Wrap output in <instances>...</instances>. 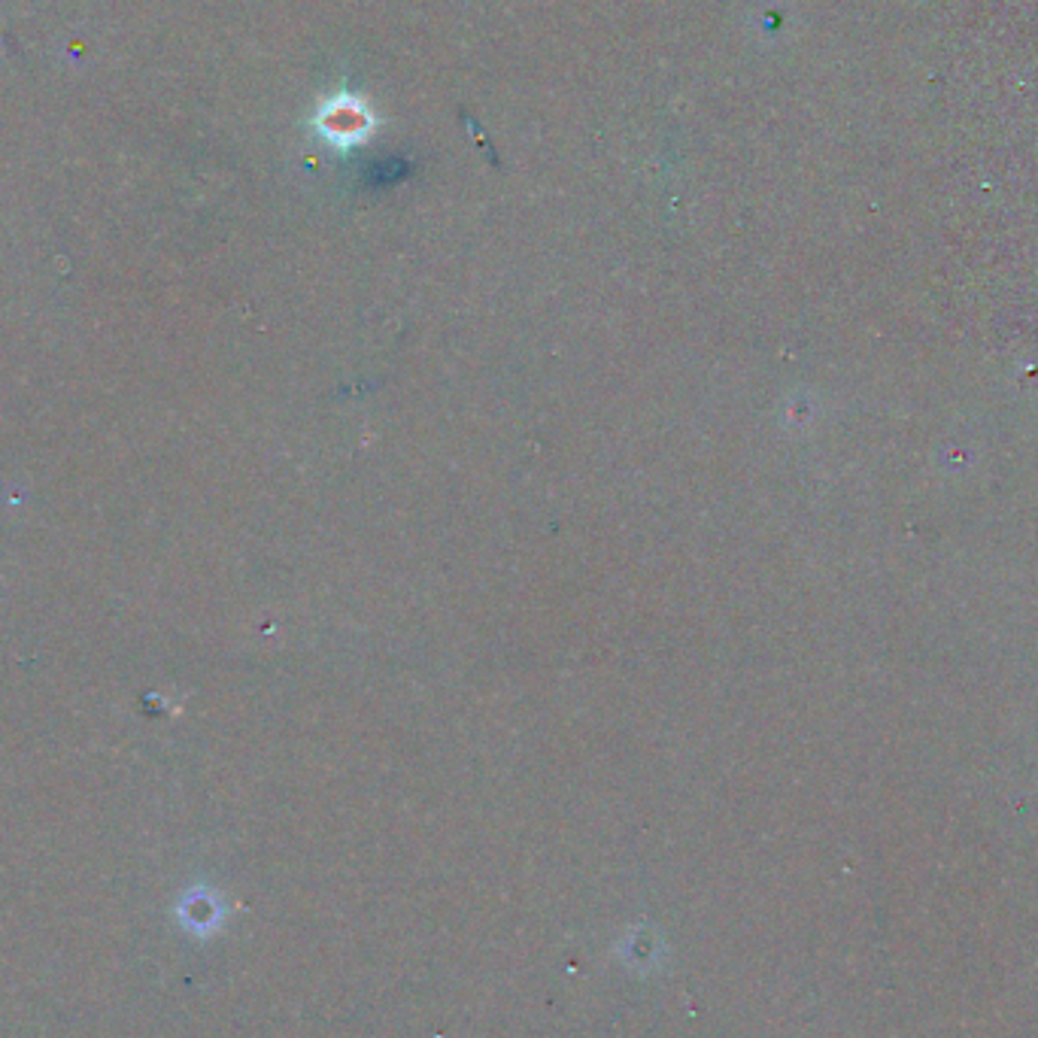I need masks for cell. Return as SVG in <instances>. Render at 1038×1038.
Returning a JSON list of instances; mask_svg holds the SVG:
<instances>
[{"label":"cell","instance_id":"cell-1","mask_svg":"<svg viewBox=\"0 0 1038 1038\" xmlns=\"http://www.w3.org/2000/svg\"><path fill=\"white\" fill-rule=\"evenodd\" d=\"M322 137H329L338 146H350L362 137H368L374 118L365 106L353 101V98H334L322 106V113L316 118Z\"/></svg>","mask_w":1038,"mask_h":1038}]
</instances>
